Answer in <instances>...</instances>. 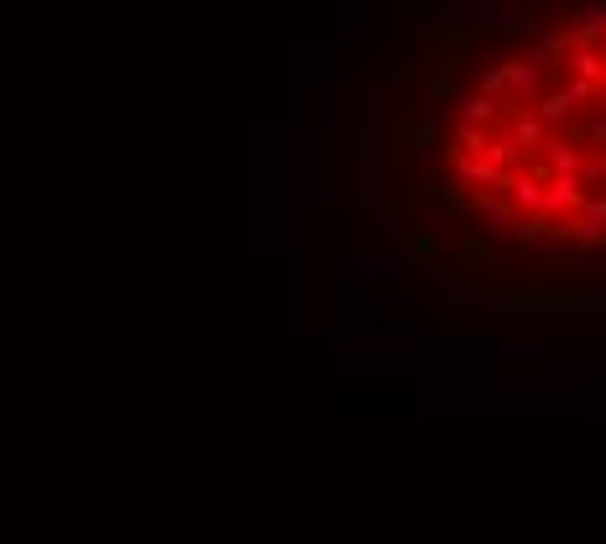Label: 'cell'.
I'll return each instance as SVG.
<instances>
[{
	"label": "cell",
	"mask_w": 606,
	"mask_h": 544,
	"mask_svg": "<svg viewBox=\"0 0 606 544\" xmlns=\"http://www.w3.org/2000/svg\"><path fill=\"white\" fill-rule=\"evenodd\" d=\"M314 204L330 210L335 204V121H330V95H324V116L314 131Z\"/></svg>",
	"instance_id": "obj_1"
},
{
	"label": "cell",
	"mask_w": 606,
	"mask_h": 544,
	"mask_svg": "<svg viewBox=\"0 0 606 544\" xmlns=\"http://www.w3.org/2000/svg\"><path fill=\"white\" fill-rule=\"evenodd\" d=\"M403 136H408V152H403V163L408 168H429L434 163V147L445 142V131H439V121H429V116H413L408 126H403Z\"/></svg>",
	"instance_id": "obj_2"
},
{
	"label": "cell",
	"mask_w": 606,
	"mask_h": 544,
	"mask_svg": "<svg viewBox=\"0 0 606 544\" xmlns=\"http://www.w3.org/2000/svg\"><path fill=\"white\" fill-rule=\"evenodd\" d=\"M502 194L512 199V210L518 215H544V178H533L528 168L502 173Z\"/></svg>",
	"instance_id": "obj_3"
},
{
	"label": "cell",
	"mask_w": 606,
	"mask_h": 544,
	"mask_svg": "<svg viewBox=\"0 0 606 544\" xmlns=\"http://www.w3.org/2000/svg\"><path fill=\"white\" fill-rule=\"evenodd\" d=\"M580 199H586L580 173H549L544 178V215H575Z\"/></svg>",
	"instance_id": "obj_4"
},
{
	"label": "cell",
	"mask_w": 606,
	"mask_h": 544,
	"mask_svg": "<svg viewBox=\"0 0 606 544\" xmlns=\"http://www.w3.org/2000/svg\"><path fill=\"white\" fill-rule=\"evenodd\" d=\"M455 184H465V189H502V168L486 152H455Z\"/></svg>",
	"instance_id": "obj_5"
},
{
	"label": "cell",
	"mask_w": 606,
	"mask_h": 544,
	"mask_svg": "<svg viewBox=\"0 0 606 544\" xmlns=\"http://www.w3.org/2000/svg\"><path fill=\"white\" fill-rule=\"evenodd\" d=\"M502 74H507L502 105H528V100H533V89H539L544 63H533V58H512V63H502Z\"/></svg>",
	"instance_id": "obj_6"
},
{
	"label": "cell",
	"mask_w": 606,
	"mask_h": 544,
	"mask_svg": "<svg viewBox=\"0 0 606 544\" xmlns=\"http://www.w3.org/2000/svg\"><path fill=\"white\" fill-rule=\"evenodd\" d=\"M445 105H450L455 121H471V126H497L502 121V100L497 95H481V89H476V95H450Z\"/></svg>",
	"instance_id": "obj_7"
},
{
	"label": "cell",
	"mask_w": 606,
	"mask_h": 544,
	"mask_svg": "<svg viewBox=\"0 0 606 544\" xmlns=\"http://www.w3.org/2000/svg\"><path fill=\"white\" fill-rule=\"evenodd\" d=\"M471 215H476V225H486V231H507L512 225V199L507 194H497V189H476L471 194Z\"/></svg>",
	"instance_id": "obj_8"
},
{
	"label": "cell",
	"mask_w": 606,
	"mask_h": 544,
	"mask_svg": "<svg viewBox=\"0 0 606 544\" xmlns=\"http://www.w3.org/2000/svg\"><path fill=\"white\" fill-rule=\"evenodd\" d=\"M356 152H351V173H356V204L361 210H371V131L356 126Z\"/></svg>",
	"instance_id": "obj_9"
},
{
	"label": "cell",
	"mask_w": 606,
	"mask_h": 544,
	"mask_svg": "<svg viewBox=\"0 0 606 544\" xmlns=\"http://www.w3.org/2000/svg\"><path fill=\"white\" fill-rule=\"evenodd\" d=\"M512 142H518L523 152H539L544 142H549V121H539V116H533V110H518V116H512Z\"/></svg>",
	"instance_id": "obj_10"
},
{
	"label": "cell",
	"mask_w": 606,
	"mask_h": 544,
	"mask_svg": "<svg viewBox=\"0 0 606 544\" xmlns=\"http://www.w3.org/2000/svg\"><path fill=\"white\" fill-rule=\"evenodd\" d=\"M539 157H544V168H549V173H580V163H586V152L570 147V142H554V136L539 147Z\"/></svg>",
	"instance_id": "obj_11"
},
{
	"label": "cell",
	"mask_w": 606,
	"mask_h": 544,
	"mask_svg": "<svg viewBox=\"0 0 606 544\" xmlns=\"http://www.w3.org/2000/svg\"><path fill=\"white\" fill-rule=\"evenodd\" d=\"M565 68L575 79H606V48H570Z\"/></svg>",
	"instance_id": "obj_12"
},
{
	"label": "cell",
	"mask_w": 606,
	"mask_h": 544,
	"mask_svg": "<svg viewBox=\"0 0 606 544\" xmlns=\"http://www.w3.org/2000/svg\"><path fill=\"white\" fill-rule=\"evenodd\" d=\"M544 225H549V215H512L507 236L518 241V246H528V252H539V246H544Z\"/></svg>",
	"instance_id": "obj_13"
},
{
	"label": "cell",
	"mask_w": 606,
	"mask_h": 544,
	"mask_svg": "<svg viewBox=\"0 0 606 544\" xmlns=\"http://www.w3.org/2000/svg\"><path fill=\"white\" fill-rule=\"evenodd\" d=\"M533 105V116H539V121H565L570 116V110H575V100H570V89H549V95H539V100H528Z\"/></svg>",
	"instance_id": "obj_14"
},
{
	"label": "cell",
	"mask_w": 606,
	"mask_h": 544,
	"mask_svg": "<svg viewBox=\"0 0 606 544\" xmlns=\"http://www.w3.org/2000/svg\"><path fill=\"white\" fill-rule=\"evenodd\" d=\"M486 157H492L502 173H512V168H523V157H528V152L512 142V136H492V142H486Z\"/></svg>",
	"instance_id": "obj_15"
},
{
	"label": "cell",
	"mask_w": 606,
	"mask_h": 544,
	"mask_svg": "<svg viewBox=\"0 0 606 544\" xmlns=\"http://www.w3.org/2000/svg\"><path fill=\"white\" fill-rule=\"evenodd\" d=\"M445 309L450 314H465V320H486V314H497L492 299H471V293H445Z\"/></svg>",
	"instance_id": "obj_16"
},
{
	"label": "cell",
	"mask_w": 606,
	"mask_h": 544,
	"mask_svg": "<svg viewBox=\"0 0 606 544\" xmlns=\"http://www.w3.org/2000/svg\"><path fill=\"white\" fill-rule=\"evenodd\" d=\"M455 152H486V142H492V131L486 126H471V121H455Z\"/></svg>",
	"instance_id": "obj_17"
},
{
	"label": "cell",
	"mask_w": 606,
	"mask_h": 544,
	"mask_svg": "<svg viewBox=\"0 0 606 544\" xmlns=\"http://www.w3.org/2000/svg\"><path fill=\"white\" fill-rule=\"evenodd\" d=\"M502 351H507L512 361H533V356H544V351H549V340H539V335H507V340H502Z\"/></svg>",
	"instance_id": "obj_18"
},
{
	"label": "cell",
	"mask_w": 606,
	"mask_h": 544,
	"mask_svg": "<svg viewBox=\"0 0 606 544\" xmlns=\"http://www.w3.org/2000/svg\"><path fill=\"white\" fill-rule=\"evenodd\" d=\"M439 220H445V199H439V194H424V204H418V231H434Z\"/></svg>",
	"instance_id": "obj_19"
},
{
	"label": "cell",
	"mask_w": 606,
	"mask_h": 544,
	"mask_svg": "<svg viewBox=\"0 0 606 544\" xmlns=\"http://www.w3.org/2000/svg\"><path fill=\"white\" fill-rule=\"evenodd\" d=\"M565 89H570V100H575V105H586V100H601V95H606V84H601V79H575V74H570Z\"/></svg>",
	"instance_id": "obj_20"
},
{
	"label": "cell",
	"mask_w": 606,
	"mask_h": 544,
	"mask_svg": "<svg viewBox=\"0 0 606 544\" xmlns=\"http://www.w3.org/2000/svg\"><path fill=\"white\" fill-rule=\"evenodd\" d=\"M575 142H586V147H606V116H591L586 126H575Z\"/></svg>",
	"instance_id": "obj_21"
},
{
	"label": "cell",
	"mask_w": 606,
	"mask_h": 544,
	"mask_svg": "<svg viewBox=\"0 0 606 544\" xmlns=\"http://www.w3.org/2000/svg\"><path fill=\"white\" fill-rule=\"evenodd\" d=\"M502 89H507L502 63H486V68H481V95H497V100H502Z\"/></svg>",
	"instance_id": "obj_22"
},
{
	"label": "cell",
	"mask_w": 606,
	"mask_h": 544,
	"mask_svg": "<svg viewBox=\"0 0 606 544\" xmlns=\"http://www.w3.org/2000/svg\"><path fill=\"white\" fill-rule=\"evenodd\" d=\"M580 184H606V147H601V157H586V163H580Z\"/></svg>",
	"instance_id": "obj_23"
},
{
	"label": "cell",
	"mask_w": 606,
	"mask_h": 544,
	"mask_svg": "<svg viewBox=\"0 0 606 544\" xmlns=\"http://www.w3.org/2000/svg\"><path fill=\"white\" fill-rule=\"evenodd\" d=\"M580 215L596 220V225H606V194H586V199H580Z\"/></svg>",
	"instance_id": "obj_24"
},
{
	"label": "cell",
	"mask_w": 606,
	"mask_h": 544,
	"mask_svg": "<svg viewBox=\"0 0 606 544\" xmlns=\"http://www.w3.org/2000/svg\"><path fill=\"white\" fill-rule=\"evenodd\" d=\"M345 84H366V58H356V63H345V74H340Z\"/></svg>",
	"instance_id": "obj_25"
},
{
	"label": "cell",
	"mask_w": 606,
	"mask_h": 544,
	"mask_svg": "<svg viewBox=\"0 0 606 544\" xmlns=\"http://www.w3.org/2000/svg\"><path fill=\"white\" fill-rule=\"evenodd\" d=\"M580 309H591V314H601V320H606V293H591V299H580Z\"/></svg>",
	"instance_id": "obj_26"
},
{
	"label": "cell",
	"mask_w": 606,
	"mask_h": 544,
	"mask_svg": "<svg viewBox=\"0 0 606 544\" xmlns=\"http://www.w3.org/2000/svg\"><path fill=\"white\" fill-rule=\"evenodd\" d=\"M601 84H606V79H601Z\"/></svg>",
	"instance_id": "obj_27"
}]
</instances>
